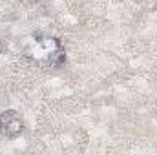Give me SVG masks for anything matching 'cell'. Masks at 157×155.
Here are the masks:
<instances>
[{"mask_svg":"<svg viewBox=\"0 0 157 155\" xmlns=\"http://www.w3.org/2000/svg\"><path fill=\"white\" fill-rule=\"evenodd\" d=\"M24 131V122L22 119H18L13 113L4 115L2 113V120H0V133L6 137H18Z\"/></svg>","mask_w":157,"mask_h":155,"instance_id":"1","label":"cell"},{"mask_svg":"<svg viewBox=\"0 0 157 155\" xmlns=\"http://www.w3.org/2000/svg\"><path fill=\"white\" fill-rule=\"evenodd\" d=\"M37 44H39L40 49L44 51L46 59H48L49 53H53V51H57V49L60 47V42H59V40L55 39V37H48V35H44V37L37 39Z\"/></svg>","mask_w":157,"mask_h":155,"instance_id":"2","label":"cell"},{"mask_svg":"<svg viewBox=\"0 0 157 155\" xmlns=\"http://www.w3.org/2000/svg\"><path fill=\"white\" fill-rule=\"evenodd\" d=\"M46 60H48L49 66H53V68H60V66H64V62H66V53H64L62 47H59L57 51L49 53Z\"/></svg>","mask_w":157,"mask_h":155,"instance_id":"3","label":"cell"},{"mask_svg":"<svg viewBox=\"0 0 157 155\" xmlns=\"http://www.w3.org/2000/svg\"><path fill=\"white\" fill-rule=\"evenodd\" d=\"M0 120H2V113H0Z\"/></svg>","mask_w":157,"mask_h":155,"instance_id":"4","label":"cell"}]
</instances>
